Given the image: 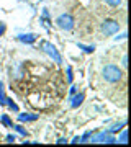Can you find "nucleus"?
<instances>
[{
  "label": "nucleus",
  "mask_w": 131,
  "mask_h": 147,
  "mask_svg": "<svg viewBox=\"0 0 131 147\" xmlns=\"http://www.w3.org/2000/svg\"><path fill=\"white\" fill-rule=\"evenodd\" d=\"M38 119V115H30V113H28V115H18V121H20V123H33V121H36Z\"/></svg>",
  "instance_id": "6e6552de"
},
{
  "label": "nucleus",
  "mask_w": 131,
  "mask_h": 147,
  "mask_svg": "<svg viewBox=\"0 0 131 147\" xmlns=\"http://www.w3.org/2000/svg\"><path fill=\"white\" fill-rule=\"evenodd\" d=\"M125 126H126V121H121V123H118V124H113V126L108 129V132H110V134H115V132L121 131Z\"/></svg>",
  "instance_id": "1a4fd4ad"
},
{
  "label": "nucleus",
  "mask_w": 131,
  "mask_h": 147,
  "mask_svg": "<svg viewBox=\"0 0 131 147\" xmlns=\"http://www.w3.org/2000/svg\"><path fill=\"white\" fill-rule=\"evenodd\" d=\"M16 39L20 42H23V44H33L38 39V34H35V33H23V34H18Z\"/></svg>",
  "instance_id": "423d86ee"
},
{
  "label": "nucleus",
  "mask_w": 131,
  "mask_h": 147,
  "mask_svg": "<svg viewBox=\"0 0 131 147\" xmlns=\"http://www.w3.org/2000/svg\"><path fill=\"white\" fill-rule=\"evenodd\" d=\"M56 25H58L61 30H66V31H71L75 25V21H74V16L69 15V13H62V15H59L56 18Z\"/></svg>",
  "instance_id": "7ed1b4c3"
},
{
  "label": "nucleus",
  "mask_w": 131,
  "mask_h": 147,
  "mask_svg": "<svg viewBox=\"0 0 131 147\" xmlns=\"http://www.w3.org/2000/svg\"><path fill=\"white\" fill-rule=\"evenodd\" d=\"M5 87H3V82H0V105H5Z\"/></svg>",
  "instance_id": "9b49d317"
},
{
  "label": "nucleus",
  "mask_w": 131,
  "mask_h": 147,
  "mask_svg": "<svg viewBox=\"0 0 131 147\" xmlns=\"http://www.w3.org/2000/svg\"><path fill=\"white\" fill-rule=\"evenodd\" d=\"M66 142H67V139L61 137V139H58V141H56V144H66Z\"/></svg>",
  "instance_id": "4be33fe9"
},
{
  "label": "nucleus",
  "mask_w": 131,
  "mask_h": 147,
  "mask_svg": "<svg viewBox=\"0 0 131 147\" xmlns=\"http://www.w3.org/2000/svg\"><path fill=\"white\" fill-rule=\"evenodd\" d=\"M84 98H85L84 93H74L72 96H71V106H72V108H79V106L84 103Z\"/></svg>",
  "instance_id": "0eeeda50"
},
{
  "label": "nucleus",
  "mask_w": 131,
  "mask_h": 147,
  "mask_svg": "<svg viewBox=\"0 0 131 147\" xmlns=\"http://www.w3.org/2000/svg\"><path fill=\"white\" fill-rule=\"evenodd\" d=\"M105 2H107L110 7H118L121 3V0H105Z\"/></svg>",
  "instance_id": "dca6fc26"
},
{
  "label": "nucleus",
  "mask_w": 131,
  "mask_h": 147,
  "mask_svg": "<svg viewBox=\"0 0 131 147\" xmlns=\"http://www.w3.org/2000/svg\"><path fill=\"white\" fill-rule=\"evenodd\" d=\"M121 65H123V67L128 65V56H123V59H121Z\"/></svg>",
  "instance_id": "aec40b11"
},
{
  "label": "nucleus",
  "mask_w": 131,
  "mask_h": 147,
  "mask_svg": "<svg viewBox=\"0 0 131 147\" xmlns=\"http://www.w3.org/2000/svg\"><path fill=\"white\" fill-rule=\"evenodd\" d=\"M5 105H8V108H10L12 111H18V105H16V103H13V100H12V98H5Z\"/></svg>",
  "instance_id": "ddd939ff"
},
{
  "label": "nucleus",
  "mask_w": 131,
  "mask_h": 147,
  "mask_svg": "<svg viewBox=\"0 0 131 147\" xmlns=\"http://www.w3.org/2000/svg\"><path fill=\"white\" fill-rule=\"evenodd\" d=\"M0 121H2V124H3L5 127H12V126H13V123H12V119H10V116H8V115H2Z\"/></svg>",
  "instance_id": "9d476101"
},
{
  "label": "nucleus",
  "mask_w": 131,
  "mask_h": 147,
  "mask_svg": "<svg viewBox=\"0 0 131 147\" xmlns=\"http://www.w3.org/2000/svg\"><path fill=\"white\" fill-rule=\"evenodd\" d=\"M118 30H120V23L116 20L107 18V20H103V23H102V33H103L105 36H111V34L118 33Z\"/></svg>",
  "instance_id": "20e7f679"
},
{
  "label": "nucleus",
  "mask_w": 131,
  "mask_h": 147,
  "mask_svg": "<svg viewBox=\"0 0 131 147\" xmlns=\"http://www.w3.org/2000/svg\"><path fill=\"white\" fill-rule=\"evenodd\" d=\"M79 142H82V139H80L79 136H75L74 137V141H72V144H79Z\"/></svg>",
  "instance_id": "5701e85b"
},
{
  "label": "nucleus",
  "mask_w": 131,
  "mask_h": 147,
  "mask_svg": "<svg viewBox=\"0 0 131 147\" xmlns=\"http://www.w3.org/2000/svg\"><path fill=\"white\" fill-rule=\"evenodd\" d=\"M7 30V25L3 23V21H0V36H3V33H5Z\"/></svg>",
  "instance_id": "6ab92c4d"
},
{
  "label": "nucleus",
  "mask_w": 131,
  "mask_h": 147,
  "mask_svg": "<svg viewBox=\"0 0 131 147\" xmlns=\"http://www.w3.org/2000/svg\"><path fill=\"white\" fill-rule=\"evenodd\" d=\"M15 141H16V137L13 136V134H8V136L5 137V142H8V144H13Z\"/></svg>",
  "instance_id": "f3484780"
},
{
  "label": "nucleus",
  "mask_w": 131,
  "mask_h": 147,
  "mask_svg": "<svg viewBox=\"0 0 131 147\" xmlns=\"http://www.w3.org/2000/svg\"><path fill=\"white\" fill-rule=\"evenodd\" d=\"M116 142H120V144H126V142H128V131H126V129H123L121 136L118 137V141Z\"/></svg>",
  "instance_id": "4468645a"
},
{
  "label": "nucleus",
  "mask_w": 131,
  "mask_h": 147,
  "mask_svg": "<svg viewBox=\"0 0 131 147\" xmlns=\"http://www.w3.org/2000/svg\"><path fill=\"white\" fill-rule=\"evenodd\" d=\"M39 49H41L43 53H46L56 64H61V62H62V57H61L59 51L56 49V46H54V44H51L49 41H41V42H39Z\"/></svg>",
  "instance_id": "f03ea898"
},
{
  "label": "nucleus",
  "mask_w": 131,
  "mask_h": 147,
  "mask_svg": "<svg viewBox=\"0 0 131 147\" xmlns=\"http://www.w3.org/2000/svg\"><path fill=\"white\" fill-rule=\"evenodd\" d=\"M102 75H103V79L108 82V84H116V82H120L121 77H123V72H121V69L115 64H108V65H105L103 70H102Z\"/></svg>",
  "instance_id": "f257e3e1"
},
{
  "label": "nucleus",
  "mask_w": 131,
  "mask_h": 147,
  "mask_svg": "<svg viewBox=\"0 0 131 147\" xmlns=\"http://www.w3.org/2000/svg\"><path fill=\"white\" fill-rule=\"evenodd\" d=\"M77 46H79V49H82V51L87 53V54H92L95 51V46H85V44H80V42H79Z\"/></svg>",
  "instance_id": "f8f14e48"
},
{
  "label": "nucleus",
  "mask_w": 131,
  "mask_h": 147,
  "mask_svg": "<svg viewBox=\"0 0 131 147\" xmlns=\"http://www.w3.org/2000/svg\"><path fill=\"white\" fill-rule=\"evenodd\" d=\"M92 142H103V144H115L116 139L111 136L108 131H103V132H98L97 136L92 137Z\"/></svg>",
  "instance_id": "39448f33"
},
{
  "label": "nucleus",
  "mask_w": 131,
  "mask_h": 147,
  "mask_svg": "<svg viewBox=\"0 0 131 147\" xmlns=\"http://www.w3.org/2000/svg\"><path fill=\"white\" fill-rule=\"evenodd\" d=\"M12 127H13V129H15L16 132H20L21 136H25V137L28 136V131H26V129H25L23 126H20V124H16V126H12Z\"/></svg>",
  "instance_id": "2eb2a0df"
},
{
  "label": "nucleus",
  "mask_w": 131,
  "mask_h": 147,
  "mask_svg": "<svg viewBox=\"0 0 131 147\" xmlns=\"http://www.w3.org/2000/svg\"><path fill=\"white\" fill-rule=\"evenodd\" d=\"M74 93H77V85H72L71 87V95H74Z\"/></svg>",
  "instance_id": "412c9836"
},
{
  "label": "nucleus",
  "mask_w": 131,
  "mask_h": 147,
  "mask_svg": "<svg viewBox=\"0 0 131 147\" xmlns=\"http://www.w3.org/2000/svg\"><path fill=\"white\" fill-rule=\"evenodd\" d=\"M67 82L72 84V67H71V65L67 67Z\"/></svg>",
  "instance_id": "a211bd4d"
}]
</instances>
